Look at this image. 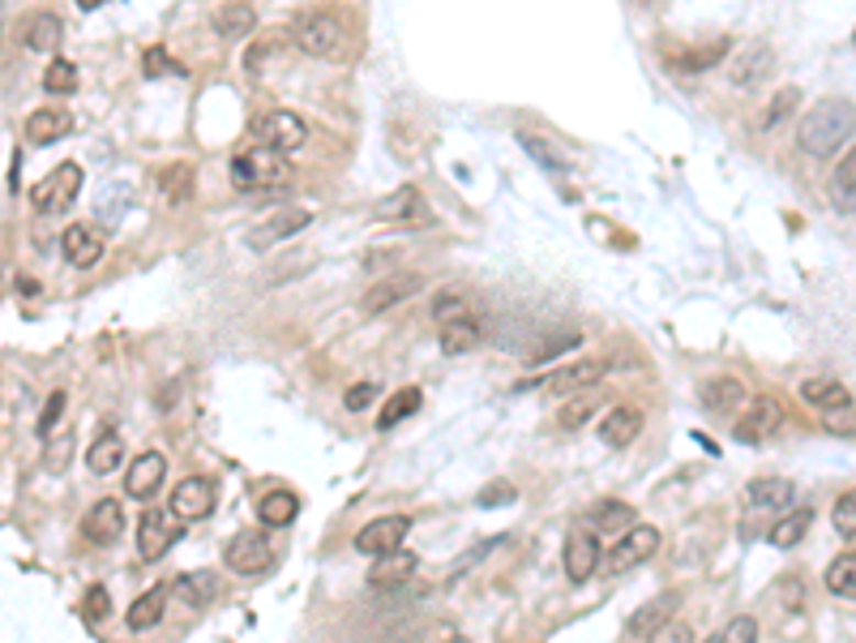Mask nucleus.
Returning <instances> with one entry per match:
<instances>
[{
    "mask_svg": "<svg viewBox=\"0 0 856 643\" xmlns=\"http://www.w3.org/2000/svg\"><path fill=\"white\" fill-rule=\"evenodd\" d=\"M856 133V108L848 99H817L814 108L801 112V124H797V146L814 160H831L839 146H848V138Z\"/></svg>",
    "mask_w": 856,
    "mask_h": 643,
    "instance_id": "1",
    "label": "nucleus"
},
{
    "mask_svg": "<svg viewBox=\"0 0 856 643\" xmlns=\"http://www.w3.org/2000/svg\"><path fill=\"white\" fill-rule=\"evenodd\" d=\"M292 176L287 155H278L271 146H253V151H240L232 160V181L240 194H257V189H283Z\"/></svg>",
    "mask_w": 856,
    "mask_h": 643,
    "instance_id": "2",
    "label": "nucleus"
},
{
    "mask_svg": "<svg viewBox=\"0 0 856 643\" xmlns=\"http://www.w3.org/2000/svg\"><path fill=\"white\" fill-rule=\"evenodd\" d=\"M292 35H296V47H300L305 56H339L343 43H348L343 22H339L334 13H321V9L300 13L296 26H292Z\"/></svg>",
    "mask_w": 856,
    "mask_h": 643,
    "instance_id": "3",
    "label": "nucleus"
},
{
    "mask_svg": "<svg viewBox=\"0 0 856 643\" xmlns=\"http://www.w3.org/2000/svg\"><path fill=\"white\" fill-rule=\"evenodd\" d=\"M78 194H81V167L78 163H61V167H52L40 185L31 189V206L40 215H61V210H69L78 201Z\"/></svg>",
    "mask_w": 856,
    "mask_h": 643,
    "instance_id": "4",
    "label": "nucleus"
},
{
    "mask_svg": "<svg viewBox=\"0 0 856 643\" xmlns=\"http://www.w3.org/2000/svg\"><path fill=\"white\" fill-rule=\"evenodd\" d=\"M382 224H398V228H425L432 224V210H428L425 194L416 189V185H398L389 198L377 201V210H373Z\"/></svg>",
    "mask_w": 856,
    "mask_h": 643,
    "instance_id": "5",
    "label": "nucleus"
},
{
    "mask_svg": "<svg viewBox=\"0 0 856 643\" xmlns=\"http://www.w3.org/2000/svg\"><path fill=\"white\" fill-rule=\"evenodd\" d=\"M223 563H228V570H235V575H266L274 563V554L262 532H235L232 541H228V549H223Z\"/></svg>",
    "mask_w": 856,
    "mask_h": 643,
    "instance_id": "6",
    "label": "nucleus"
},
{
    "mask_svg": "<svg viewBox=\"0 0 856 643\" xmlns=\"http://www.w3.org/2000/svg\"><path fill=\"white\" fill-rule=\"evenodd\" d=\"M561 563H566V579H570V584H586V579L600 570V536H595L586 523L566 536Z\"/></svg>",
    "mask_w": 856,
    "mask_h": 643,
    "instance_id": "7",
    "label": "nucleus"
},
{
    "mask_svg": "<svg viewBox=\"0 0 856 643\" xmlns=\"http://www.w3.org/2000/svg\"><path fill=\"white\" fill-rule=\"evenodd\" d=\"M172 515L180 523H201L215 515V484L206 477H185L172 489Z\"/></svg>",
    "mask_w": 856,
    "mask_h": 643,
    "instance_id": "8",
    "label": "nucleus"
},
{
    "mask_svg": "<svg viewBox=\"0 0 856 643\" xmlns=\"http://www.w3.org/2000/svg\"><path fill=\"white\" fill-rule=\"evenodd\" d=\"M656 549H660V532H656L651 523H634L629 532H622V541L613 545V554H608V570H613V575H622V570H629V566L647 563Z\"/></svg>",
    "mask_w": 856,
    "mask_h": 643,
    "instance_id": "9",
    "label": "nucleus"
},
{
    "mask_svg": "<svg viewBox=\"0 0 856 643\" xmlns=\"http://www.w3.org/2000/svg\"><path fill=\"white\" fill-rule=\"evenodd\" d=\"M172 520H176V515H167V511H158V506H146V511H142V523H138V549H142L146 563H158V558L176 545L180 527Z\"/></svg>",
    "mask_w": 856,
    "mask_h": 643,
    "instance_id": "10",
    "label": "nucleus"
},
{
    "mask_svg": "<svg viewBox=\"0 0 856 643\" xmlns=\"http://www.w3.org/2000/svg\"><path fill=\"white\" fill-rule=\"evenodd\" d=\"M407 532H411V520H407V515H382V520H373V523H364V527H360L355 549H360V554L382 558V554L403 549V536H407Z\"/></svg>",
    "mask_w": 856,
    "mask_h": 643,
    "instance_id": "11",
    "label": "nucleus"
},
{
    "mask_svg": "<svg viewBox=\"0 0 856 643\" xmlns=\"http://www.w3.org/2000/svg\"><path fill=\"white\" fill-rule=\"evenodd\" d=\"M779 425H783V407H779V400L762 395V400L749 403V412L733 425V434H737V443H767Z\"/></svg>",
    "mask_w": 856,
    "mask_h": 643,
    "instance_id": "12",
    "label": "nucleus"
},
{
    "mask_svg": "<svg viewBox=\"0 0 856 643\" xmlns=\"http://www.w3.org/2000/svg\"><path fill=\"white\" fill-rule=\"evenodd\" d=\"M305 138H309V124H305V117H296V112H271L262 121V146H271L278 155L300 151Z\"/></svg>",
    "mask_w": 856,
    "mask_h": 643,
    "instance_id": "13",
    "label": "nucleus"
},
{
    "mask_svg": "<svg viewBox=\"0 0 856 643\" xmlns=\"http://www.w3.org/2000/svg\"><path fill=\"white\" fill-rule=\"evenodd\" d=\"M167 477V459L158 450H142L133 464H129V477H124V493L138 498V502H151L158 493V484Z\"/></svg>",
    "mask_w": 856,
    "mask_h": 643,
    "instance_id": "14",
    "label": "nucleus"
},
{
    "mask_svg": "<svg viewBox=\"0 0 856 643\" xmlns=\"http://www.w3.org/2000/svg\"><path fill=\"white\" fill-rule=\"evenodd\" d=\"M120 527H124V506L117 498H99L81 520V536L90 545H112V541H120Z\"/></svg>",
    "mask_w": 856,
    "mask_h": 643,
    "instance_id": "15",
    "label": "nucleus"
},
{
    "mask_svg": "<svg viewBox=\"0 0 856 643\" xmlns=\"http://www.w3.org/2000/svg\"><path fill=\"white\" fill-rule=\"evenodd\" d=\"M480 339H484V326H480V318L468 314V309H454V314L441 318V352H446V357H463V352H471Z\"/></svg>",
    "mask_w": 856,
    "mask_h": 643,
    "instance_id": "16",
    "label": "nucleus"
},
{
    "mask_svg": "<svg viewBox=\"0 0 856 643\" xmlns=\"http://www.w3.org/2000/svg\"><path fill=\"white\" fill-rule=\"evenodd\" d=\"M309 210H278V215H271V219H262L253 232H249V249H271V244L278 241H287V237H296V232H305L309 228Z\"/></svg>",
    "mask_w": 856,
    "mask_h": 643,
    "instance_id": "17",
    "label": "nucleus"
},
{
    "mask_svg": "<svg viewBox=\"0 0 856 643\" xmlns=\"http://www.w3.org/2000/svg\"><path fill=\"white\" fill-rule=\"evenodd\" d=\"M61 249H65L69 266L90 271V266H99V258H103V232H99V228H90V224H74V228H65Z\"/></svg>",
    "mask_w": 856,
    "mask_h": 643,
    "instance_id": "18",
    "label": "nucleus"
},
{
    "mask_svg": "<svg viewBox=\"0 0 856 643\" xmlns=\"http://www.w3.org/2000/svg\"><path fill=\"white\" fill-rule=\"evenodd\" d=\"M604 373H608V361H604V357H579L574 364L557 369V373L548 378V386H552L557 395H574V391H586V386H595V382H600Z\"/></svg>",
    "mask_w": 856,
    "mask_h": 643,
    "instance_id": "19",
    "label": "nucleus"
},
{
    "mask_svg": "<svg viewBox=\"0 0 856 643\" xmlns=\"http://www.w3.org/2000/svg\"><path fill=\"white\" fill-rule=\"evenodd\" d=\"M411 292H420V275H389V280L373 283L369 292H364V301H360V309L373 318V314H386L389 305H398V301H407Z\"/></svg>",
    "mask_w": 856,
    "mask_h": 643,
    "instance_id": "20",
    "label": "nucleus"
},
{
    "mask_svg": "<svg viewBox=\"0 0 856 643\" xmlns=\"http://www.w3.org/2000/svg\"><path fill=\"white\" fill-rule=\"evenodd\" d=\"M677 604H681V597H677V592H663V597H651V601L643 604V609H634V613H629V622H625V631H629V635H656L660 626H668V622H672V613H677Z\"/></svg>",
    "mask_w": 856,
    "mask_h": 643,
    "instance_id": "21",
    "label": "nucleus"
},
{
    "mask_svg": "<svg viewBox=\"0 0 856 643\" xmlns=\"http://www.w3.org/2000/svg\"><path fill=\"white\" fill-rule=\"evenodd\" d=\"M69 133H74V112H65V108H40V112L26 117V138H31L35 146L61 142V138H69Z\"/></svg>",
    "mask_w": 856,
    "mask_h": 643,
    "instance_id": "22",
    "label": "nucleus"
},
{
    "mask_svg": "<svg viewBox=\"0 0 856 643\" xmlns=\"http://www.w3.org/2000/svg\"><path fill=\"white\" fill-rule=\"evenodd\" d=\"M792 498H797V489H792V481H783V477H758V481L745 484V502L754 511H783Z\"/></svg>",
    "mask_w": 856,
    "mask_h": 643,
    "instance_id": "23",
    "label": "nucleus"
},
{
    "mask_svg": "<svg viewBox=\"0 0 856 643\" xmlns=\"http://www.w3.org/2000/svg\"><path fill=\"white\" fill-rule=\"evenodd\" d=\"M638 429H643V412H638V407H613V412L600 421V443L622 450V446H629L638 438Z\"/></svg>",
    "mask_w": 856,
    "mask_h": 643,
    "instance_id": "24",
    "label": "nucleus"
},
{
    "mask_svg": "<svg viewBox=\"0 0 856 643\" xmlns=\"http://www.w3.org/2000/svg\"><path fill=\"white\" fill-rule=\"evenodd\" d=\"M801 400L822 407V412H839V407H853V395H848V386L844 382H835V378H805L801 382Z\"/></svg>",
    "mask_w": 856,
    "mask_h": 643,
    "instance_id": "25",
    "label": "nucleus"
},
{
    "mask_svg": "<svg viewBox=\"0 0 856 643\" xmlns=\"http://www.w3.org/2000/svg\"><path fill=\"white\" fill-rule=\"evenodd\" d=\"M411 575H416V554L394 549V554H382V563H373L369 584H373V588H398V584H407Z\"/></svg>",
    "mask_w": 856,
    "mask_h": 643,
    "instance_id": "26",
    "label": "nucleus"
},
{
    "mask_svg": "<svg viewBox=\"0 0 856 643\" xmlns=\"http://www.w3.org/2000/svg\"><path fill=\"white\" fill-rule=\"evenodd\" d=\"M172 592L189 604V609H201V604H210L219 597V575H215V570H189V575L176 579Z\"/></svg>",
    "mask_w": 856,
    "mask_h": 643,
    "instance_id": "27",
    "label": "nucleus"
},
{
    "mask_svg": "<svg viewBox=\"0 0 856 643\" xmlns=\"http://www.w3.org/2000/svg\"><path fill=\"white\" fill-rule=\"evenodd\" d=\"M61 18L56 13H47V9H40V13H31L26 22H22V43L31 47V52H52L56 43H61Z\"/></svg>",
    "mask_w": 856,
    "mask_h": 643,
    "instance_id": "28",
    "label": "nucleus"
},
{
    "mask_svg": "<svg viewBox=\"0 0 856 643\" xmlns=\"http://www.w3.org/2000/svg\"><path fill=\"white\" fill-rule=\"evenodd\" d=\"M163 609H167V588H163V584H155L151 592H142L138 601L129 604L124 622H129V631H151L158 618H163Z\"/></svg>",
    "mask_w": 856,
    "mask_h": 643,
    "instance_id": "29",
    "label": "nucleus"
},
{
    "mask_svg": "<svg viewBox=\"0 0 856 643\" xmlns=\"http://www.w3.org/2000/svg\"><path fill=\"white\" fill-rule=\"evenodd\" d=\"M740 403H745V382L740 378H711L702 386V407H711V412H737Z\"/></svg>",
    "mask_w": 856,
    "mask_h": 643,
    "instance_id": "30",
    "label": "nucleus"
},
{
    "mask_svg": "<svg viewBox=\"0 0 856 643\" xmlns=\"http://www.w3.org/2000/svg\"><path fill=\"white\" fill-rule=\"evenodd\" d=\"M120 459H124V443H120V434H103V438H95L90 450H86V468L95 472V477H112L120 468Z\"/></svg>",
    "mask_w": 856,
    "mask_h": 643,
    "instance_id": "31",
    "label": "nucleus"
},
{
    "mask_svg": "<svg viewBox=\"0 0 856 643\" xmlns=\"http://www.w3.org/2000/svg\"><path fill=\"white\" fill-rule=\"evenodd\" d=\"M296 511H300V498L287 493V489H274V493H266L257 502V520L266 523V527H287V523L296 520Z\"/></svg>",
    "mask_w": 856,
    "mask_h": 643,
    "instance_id": "32",
    "label": "nucleus"
},
{
    "mask_svg": "<svg viewBox=\"0 0 856 643\" xmlns=\"http://www.w3.org/2000/svg\"><path fill=\"white\" fill-rule=\"evenodd\" d=\"M133 206V189L129 185H120V181H108L99 194H95V215L108 224V228H117L120 215Z\"/></svg>",
    "mask_w": 856,
    "mask_h": 643,
    "instance_id": "33",
    "label": "nucleus"
},
{
    "mask_svg": "<svg viewBox=\"0 0 856 643\" xmlns=\"http://www.w3.org/2000/svg\"><path fill=\"white\" fill-rule=\"evenodd\" d=\"M810 523H814V511H810V506L788 511V515L771 527V545H776V549H792V545H801V541H805V532H810Z\"/></svg>",
    "mask_w": 856,
    "mask_h": 643,
    "instance_id": "34",
    "label": "nucleus"
},
{
    "mask_svg": "<svg viewBox=\"0 0 856 643\" xmlns=\"http://www.w3.org/2000/svg\"><path fill=\"white\" fill-rule=\"evenodd\" d=\"M586 527L600 532V536H608V532H629V527H634V511H629L625 502H600V506H591Z\"/></svg>",
    "mask_w": 856,
    "mask_h": 643,
    "instance_id": "35",
    "label": "nucleus"
},
{
    "mask_svg": "<svg viewBox=\"0 0 856 643\" xmlns=\"http://www.w3.org/2000/svg\"><path fill=\"white\" fill-rule=\"evenodd\" d=\"M420 403H425V395H420V386H403V391H394V400L382 407V416H377V429H394L398 421H407V416H416L420 412Z\"/></svg>",
    "mask_w": 856,
    "mask_h": 643,
    "instance_id": "36",
    "label": "nucleus"
},
{
    "mask_svg": "<svg viewBox=\"0 0 856 643\" xmlns=\"http://www.w3.org/2000/svg\"><path fill=\"white\" fill-rule=\"evenodd\" d=\"M826 592L831 597H844V601H856V554H839L835 563L826 566Z\"/></svg>",
    "mask_w": 856,
    "mask_h": 643,
    "instance_id": "37",
    "label": "nucleus"
},
{
    "mask_svg": "<svg viewBox=\"0 0 856 643\" xmlns=\"http://www.w3.org/2000/svg\"><path fill=\"white\" fill-rule=\"evenodd\" d=\"M831 201L839 210H856V151H848L831 176Z\"/></svg>",
    "mask_w": 856,
    "mask_h": 643,
    "instance_id": "38",
    "label": "nucleus"
},
{
    "mask_svg": "<svg viewBox=\"0 0 856 643\" xmlns=\"http://www.w3.org/2000/svg\"><path fill=\"white\" fill-rule=\"evenodd\" d=\"M771 69H776V56H771L767 47H749V52H745V61L733 69V81H737V86H758V81L767 78Z\"/></svg>",
    "mask_w": 856,
    "mask_h": 643,
    "instance_id": "39",
    "label": "nucleus"
},
{
    "mask_svg": "<svg viewBox=\"0 0 856 643\" xmlns=\"http://www.w3.org/2000/svg\"><path fill=\"white\" fill-rule=\"evenodd\" d=\"M253 22H257V13H253L249 4H228V9H219V13H215V31H219L223 40H240V35H249V31H253Z\"/></svg>",
    "mask_w": 856,
    "mask_h": 643,
    "instance_id": "40",
    "label": "nucleus"
},
{
    "mask_svg": "<svg viewBox=\"0 0 856 643\" xmlns=\"http://www.w3.org/2000/svg\"><path fill=\"white\" fill-rule=\"evenodd\" d=\"M158 185H163V198L167 201L194 198V167L189 163H172V167L158 172Z\"/></svg>",
    "mask_w": 856,
    "mask_h": 643,
    "instance_id": "41",
    "label": "nucleus"
},
{
    "mask_svg": "<svg viewBox=\"0 0 856 643\" xmlns=\"http://www.w3.org/2000/svg\"><path fill=\"white\" fill-rule=\"evenodd\" d=\"M797 103H801V90H797V86H783L776 99L758 112V129H776V124H783L792 112H797Z\"/></svg>",
    "mask_w": 856,
    "mask_h": 643,
    "instance_id": "42",
    "label": "nucleus"
},
{
    "mask_svg": "<svg viewBox=\"0 0 856 643\" xmlns=\"http://www.w3.org/2000/svg\"><path fill=\"white\" fill-rule=\"evenodd\" d=\"M583 344V335L579 330H561V335H552L545 344H536V348H527V364H540V361H552V357H561V352H570V348H579Z\"/></svg>",
    "mask_w": 856,
    "mask_h": 643,
    "instance_id": "43",
    "label": "nucleus"
},
{
    "mask_svg": "<svg viewBox=\"0 0 856 643\" xmlns=\"http://www.w3.org/2000/svg\"><path fill=\"white\" fill-rule=\"evenodd\" d=\"M43 90H47V95H74V90H78V65L52 61V65L43 69Z\"/></svg>",
    "mask_w": 856,
    "mask_h": 643,
    "instance_id": "44",
    "label": "nucleus"
},
{
    "mask_svg": "<svg viewBox=\"0 0 856 643\" xmlns=\"http://www.w3.org/2000/svg\"><path fill=\"white\" fill-rule=\"evenodd\" d=\"M591 416H595V395H579V400H570L561 407L557 425H561V429H579V425H586Z\"/></svg>",
    "mask_w": 856,
    "mask_h": 643,
    "instance_id": "45",
    "label": "nucleus"
},
{
    "mask_svg": "<svg viewBox=\"0 0 856 643\" xmlns=\"http://www.w3.org/2000/svg\"><path fill=\"white\" fill-rule=\"evenodd\" d=\"M142 69H146L151 78H163V74L185 78V65H180V61H172V56H167V47H151V52L142 56Z\"/></svg>",
    "mask_w": 856,
    "mask_h": 643,
    "instance_id": "46",
    "label": "nucleus"
},
{
    "mask_svg": "<svg viewBox=\"0 0 856 643\" xmlns=\"http://www.w3.org/2000/svg\"><path fill=\"white\" fill-rule=\"evenodd\" d=\"M728 47H733V43L720 40V43H711V47H702V52H685V56H677V65H685V69H711L715 61H724V56H728Z\"/></svg>",
    "mask_w": 856,
    "mask_h": 643,
    "instance_id": "47",
    "label": "nucleus"
},
{
    "mask_svg": "<svg viewBox=\"0 0 856 643\" xmlns=\"http://www.w3.org/2000/svg\"><path fill=\"white\" fill-rule=\"evenodd\" d=\"M81 613H86V622H103V618L112 613V597H108V588H103V584H90V588H86Z\"/></svg>",
    "mask_w": 856,
    "mask_h": 643,
    "instance_id": "48",
    "label": "nucleus"
},
{
    "mask_svg": "<svg viewBox=\"0 0 856 643\" xmlns=\"http://www.w3.org/2000/svg\"><path fill=\"white\" fill-rule=\"evenodd\" d=\"M831 523H835V532H839V536H848V541L856 536V489H853V493H844V498L835 502Z\"/></svg>",
    "mask_w": 856,
    "mask_h": 643,
    "instance_id": "49",
    "label": "nucleus"
},
{
    "mask_svg": "<svg viewBox=\"0 0 856 643\" xmlns=\"http://www.w3.org/2000/svg\"><path fill=\"white\" fill-rule=\"evenodd\" d=\"M715 643H758V622L754 618H733Z\"/></svg>",
    "mask_w": 856,
    "mask_h": 643,
    "instance_id": "50",
    "label": "nucleus"
},
{
    "mask_svg": "<svg viewBox=\"0 0 856 643\" xmlns=\"http://www.w3.org/2000/svg\"><path fill=\"white\" fill-rule=\"evenodd\" d=\"M65 403H69V395H65V391H56L52 400L43 403V416H40V434H43V438H52V429L61 425V416H65Z\"/></svg>",
    "mask_w": 856,
    "mask_h": 643,
    "instance_id": "51",
    "label": "nucleus"
},
{
    "mask_svg": "<svg viewBox=\"0 0 856 643\" xmlns=\"http://www.w3.org/2000/svg\"><path fill=\"white\" fill-rule=\"evenodd\" d=\"M514 498H518V493H514V484H509V481H497V484H484L475 502H480V506H509Z\"/></svg>",
    "mask_w": 856,
    "mask_h": 643,
    "instance_id": "52",
    "label": "nucleus"
},
{
    "mask_svg": "<svg viewBox=\"0 0 856 643\" xmlns=\"http://www.w3.org/2000/svg\"><path fill=\"white\" fill-rule=\"evenodd\" d=\"M373 400H377V386H373V382H355L348 395H343L348 412H364V407H369Z\"/></svg>",
    "mask_w": 856,
    "mask_h": 643,
    "instance_id": "53",
    "label": "nucleus"
},
{
    "mask_svg": "<svg viewBox=\"0 0 856 643\" xmlns=\"http://www.w3.org/2000/svg\"><path fill=\"white\" fill-rule=\"evenodd\" d=\"M651 643H694V631H690L685 622H668V626H660V631L651 635Z\"/></svg>",
    "mask_w": 856,
    "mask_h": 643,
    "instance_id": "54",
    "label": "nucleus"
},
{
    "mask_svg": "<svg viewBox=\"0 0 856 643\" xmlns=\"http://www.w3.org/2000/svg\"><path fill=\"white\" fill-rule=\"evenodd\" d=\"M69 446H74V438L65 434V438L56 443V459H47V468H56V472H61V468H65V455H69Z\"/></svg>",
    "mask_w": 856,
    "mask_h": 643,
    "instance_id": "55",
    "label": "nucleus"
},
{
    "mask_svg": "<svg viewBox=\"0 0 856 643\" xmlns=\"http://www.w3.org/2000/svg\"><path fill=\"white\" fill-rule=\"evenodd\" d=\"M103 4H112V0H78V9H86V13H95V9H103Z\"/></svg>",
    "mask_w": 856,
    "mask_h": 643,
    "instance_id": "56",
    "label": "nucleus"
},
{
    "mask_svg": "<svg viewBox=\"0 0 856 643\" xmlns=\"http://www.w3.org/2000/svg\"><path fill=\"white\" fill-rule=\"evenodd\" d=\"M446 643H468V640H446Z\"/></svg>",
    "mask_w": 856,
    "mask_h": 643,
    "instance_id": "57",
    "label": "nucleus"
},
{
    "mask_svg": "<svg viewBox=\"0 0 856 643\" xmlns=\"http://www.w3.org/2000/svg\"><path fill=\"white\" fill-rule=\"evenodd\" d=\"M853 43H856V35H853Z\"/></svg>",
    "mask_w": 856,
    "mask_h": 643,
    "instance_id": "58",
    "label": "nucleus"
}]
</instances>
